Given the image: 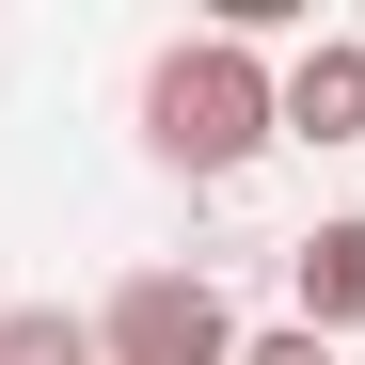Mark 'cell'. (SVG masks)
I'll return each mask as SVG.
<instances>
[{
	"mask_svg": "<svg viewBox=\"0 0 365 365\" xmlns=\"http://www.w3.org/2000/svg\"><path fill=\"white\" fill-rule=\"evenodd\" d=\"M286 318L318 334V349H349V334H365V207H349V222H318V238L286 255Z\"/></svg>",
	"mask_w": 365,
	"mask_h": 365,
	"instance_id": "277c9868",
	"label": "cell"
},
{
	"mask_svg": "<svg viewBox=\"0 0 365 365\" xmlns=\"http://www.w3.org/2000/svg\"><path fill=\"white\" fill-rule=\"evenodd\" d=\"M270 128L286 143H365V32H302L270 64Z\"/></svg>",
	"mask_w": 365,
	"mask_h": 365,
	"instance_id": "3957f363",
	"label": "cell"
},
{
	"mask_svg": "<svg viewBox=\"0 0 365 365\" xmlns=\"http://www.w3.org/2000/svg\"><path fill=\"white\" fill-rule=\"evenodd\" d=\"M238 365H349V349H318L302 318H270V334H238Z\"/></svg>",
	"mask_w": 365,
	"mask_h": 365,
	"instance_id": "8992f818",
	"label": "cell"
},
{
	"mask_svg": "<svg viewBox=\"0 0 365 365\" xmlns=\"http://www.w3.org/2000/svg\"><path fill=\"white\" fill-rule=\"evenodd\" d=\"M0 365H96V318H64V302H16V318H0Z\"/></svg>",
	"mask_w": 365,
	"mask_h": 365,
	"instance_id": "5b68a950",
	"label": "cell"
},
{
	"mask_svg": "<svg viewBox=\"0 0 365 365\" xmlns=\"http://www.w3.org/2000/svg\"><path fill=\"white\" fill-rule=\"evenodd\" d=\"M96 365H238V302L207 270H128L96 302Z\"/></svg>",
	"mask_w": 365,
	"mask_h": 365,
	"instance_id": "7a4b0ae2",
	"label": "cell"
},
{
	"mask_svg": "<svg viewBox=\"0 0 365 365\" xmlns=\"http://www.w3.org/2000/svg\"><path fill=\"white\" fill-rule=\"evenodd\" d=\"M349 365H365V349H349Z\"/></svg>",
	"mask_w": 365,
	"mask_h": 365,
	"instance_id": "52a82bcc",
	"label": "cell"
},
{
	"mask_svg": "<svg viewBox=\"0 0 365 365\" xmlns=\"http://www.w3.org/2000/svg\"><path fill=\"white\" fill-rule=\"evenodd\" d=\"M286 128H270V48H238V32H175L159 64H143V159L159 175H255Z\"/></svg>",
	"mask_w": 365,
	"mask_h": 365,
	"instance_id": "6da1fadb",
	"label": "cell"
}]
</instances>
